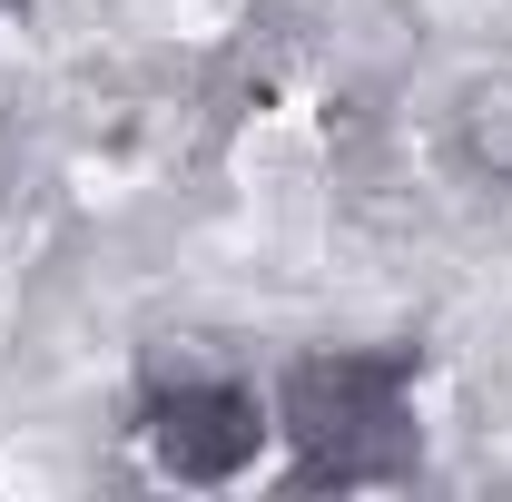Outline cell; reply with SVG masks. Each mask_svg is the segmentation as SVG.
<instances>
[{
	"mask_svg": "<svg viewBox=\"0 0 512 502\" xmlns=\"http://www.w3.org/2000/svg\"><path fill=\"white\" fill-rule=\"evenodd\" d=\"M276 424L306 483H394L414 473V355H306Z\"/></svg>",
	"mask_w": 512,
	"mask_h": 502,
	"instance_id": "1",
	"label": "cell"
},
{
	"mask_svg": "<svg viewBox=\"0 0 512 502\" xmlns=\"http://www.w3.org/2000/svg\"><path fill=\"white\" fill-rule=\"evenodd\" d=\"M148 443H158V463L178 473V483H227V473H247L256 443H266V414H256L247 384H168L158 404H148Z\"/></svg>",
	"mask_w": 512,
	"mask_h": 502,
	"instance_id": "2",
	"label": "cell"
},
{
	"mask_svg": "<svg viewBox=\"0 0 512 502\" xmlns=\"http://www.w3.org/2000/svg\"><path fill=\"white\" fill-rule=\"evenodd\" d=\"M463 158L483 178H512V79H473L463 89Z\"/></svg>",
	"mask_w": 512,
	"mask_h": 502,
	"instance_id": "3",
	"label": "cell"
}]
</instances>
